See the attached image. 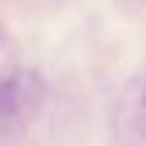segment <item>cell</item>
<instances>
[{
    "label": "cell",
    "instance_id": "1",
    "mask_svg": "<svg viewBox=\"0 0 146 146\" xmlns=\"http://www.w3.org/2000/svg\"><path fill=\"white\" fill-rule=\"evenodd\" d=\"M49 95V84L35 68H14L0 78V133L19 135L35 122Z\"/></svg>",
    "mask_w": 146,
    "mask_h": 146
},
{
    "label": "cell",
    "instance_id": "2",
    "mask_svg": "<svg viewBox=\"0 0 146 146\" xmlns=\"http://www.w3.org/2000/svg\"><path fill=\"white\" fill-rule=\"evenodd\" d=\"M119 146H146V70L127 87L116 114Z\"/></svg>",
    "mask_w": 146,
    "mask_h": 146
}]
</instances>
